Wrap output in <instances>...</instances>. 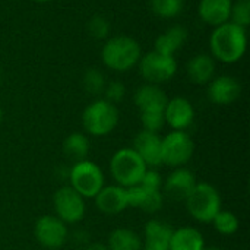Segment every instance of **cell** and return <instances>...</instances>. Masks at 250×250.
Returning <instances> with one entry per match:
<instances>
[{"mask_svg": "<svg viewBox=\"0 0 250 250\" xmlns=\"http://www.w3.org/2000/svg\"><path fill=\"white\" fill-rule=\"evenodd\" d=\"M133 101L139 113H164L168 97L160 85L145 83L136 89Z\"/></svg>", "mask_w": 250, "mask_h": 250, "instance_id": "17", "label": "cell"}, {"mask_svg": "<svg viewBox=\"0 0 250 250\" xmlns=\"http://www.w3.org/2000/svg\"><path fill=\"white\" fill-rule=\"evenodd\" d=\"M54 212L64 224H76L85 218V199L70 186H63L56 190L53 196Z\"/></svg>", "mask_w": 250, "mask_h": 250, "instance_id": "9", "label": "cell"}, {"mask_svg": "<svg viewBox=\"0 0 250 250\" xmlns=\"http://www.w3.org/2000/svg\"><path fill=\"white\" fill-rule=\"evenodd\" d=\"M119 110L116 104L98 98L92 101L82 113V126L85 132L91 136H107L110 135L119 125Z\"/></svg>", "mask_w": 250, "mask_h": 250, "instance_id": "3", "label": "cell"}, {"mask_svg": "<svg viewBox=\"0 0 250 250\" xmlns=\"http://www.w3.org/2000/svg\"><path fill=\"white\" fill-rule=\"evenodd\" d=\"M230 22L248 28L250 23V0H234L231 4Z\"/></svg>", "mask_w": 250, "mask_h": 250, "instance_id": "28", "label": "cell"}, {"mask_svg": "<svg viewBox=\"0 0 250 250\" xmlns=\"http://www.w3.org/2000/svg\"><path fill=\"white\" fill-rule=\"evenodd\" d=\"M173 227L161 220H149L145 224L142 250H170Z\"/></svg>", "mask_w": 250, "mask_h": 250, "instance_id": "18", "label": "cell"}, {"mask_svg": "<svg viewBox=\"0 0 250 250\" xmlns=\"http://www.w3.org/2000/svg\"><path fill=\"white\" fill-rule=\"evenodd\" d=\"M1 120H3V108L0 105V123H1Z\"/></svg>", "mask_w": 250, "mask_h": 250, "instance_id": "36", "label": "cell"}, {"mask_svg": "<svg viewBox=\"0 0 250 250\" xmlns=\"http://www.w3.org/2000/svg\"><path fill=\"white\" fill-rule=\"evenodd\" d=\"M82 250H108V248L103 243H91V245L85 246Z\"/></svg>", "mask_w": 250, "mask_h": 250, "instance_id": "33", "label": "cell"}, {"mask_svg": "<svg viewBox=\"0 0 250 250\" xmlns=\"http://www.w3.org/2000/svg\"><path fill=\"white\" fill-rule=\"evenodd\" d=\"M204 250H223L221 248H218V246H209V248H207L205 246V249Z\"/></svg>", "mask_w": 250, "mask_h": 250, "instance_id": "34", "label": "cell"}, {"mask_svg": "<svg viewBox=\"0 0 250 250\" xmlns=\"http://www.w3.org/2000/svg\"><path fill=\"white\" fill-rule=\"evenodd\" d=\"M59 250H60V249H59Z\"/></svg>", "mask_w": 250, "mask_h": 250, "instance_id": "38", "label": "cell"}, {"mask_svg": "<svg viewBox=\"0 0 250 250\" xmlns=\"http://www.w3.org/2000/svg\"><path fill=\"white\" fill-rule=\"evenodd\" d=\"M195 154V142L186 130H171L161 138L163 164L179 168L186 166Z\"/></svg>", "mask_w": 250, "mask_h": 250, "instance_id": "7", "label": "cell"}, {"mask_svg": "<svg viewBox=\"0 0 250 250\" xmlns=\"http://www.w3.org/2000/svg\"><path fill=\"white\" fill-rule=\"evenodd\" d=\"M1 76H3V73H1V69H0V83H1Z\"/></svg>", "mask_w": 250, "mask_h": 250, "instance_id": "37", "label": "cell"}, {"mask_svg": "<svg viewBox=\"0 0 250 250\" xmlns=\"http://www.w3.org/2000/svg\"><path fill=\"white\" fill-rule=\"evenodd\" d=\"M205 240L199 230L193 227H180L173 230L170 250H204Z\"/></svg>", "mask_w": 250, "mask_h": 250, "instance_id": "22", "label": "cell"}, {"mask_svg": "<svg viewBox=\"0 0 250 250\" xmlns=\"http://www.w3.org/2000/svg\"><path fill=\"white\" fill-rule=\"evenodd\" d=\"M146 166L133 148H122L116 151L110 160V171L116 183L125 189L139 185Z\"/></svg>", "mask_w": 250, "mask_h": 250, "instance_id": "5", "label": "cell"}, {"mask_svg": "<svg viewBox=\"0 0 250 250\" xmlns=\"http://www.w3.org/2000/svg\"><path fill=\"white\" fill-rule=\"evenodd\" d=\"M141 57V44L129 35L108 37L101 48V60L104 66L119 73L132 70L135 66H138Z\"/></svg>", "mask_w": 250, "mask_h": 250, "instance_id": "2", "label": "cell"}, {"mask_svg": "<svg viewBox=\"0 0 250 250\" xmlns=\"http://www.w3.org/2000/svg\"><path fill=\"white\" fill-rule=\"evenodd\" d=\"M164 119L173 130H186L195 120L193 104L185 97H174L164 108Z\"/></svg>", "mask_w": 250, "mask_h": 250, "instance_id": "13", "label": "cell"}, {"mask_svg": "<svg viewBox=\"0 0 250 250\" xmlns=\"http://www.w3.org/2000/svg\"><path fill=\"white\" fill-rule=\"evenodd\" d=\"M185 0H151V7L155 15L164 19L176 18L182 13Z\"/></svg>", "mask_w": 250, "mask_h": 250, "instance_id": "26", "label": "cell"}, {"mask_svg": "<svg viewBox=\"0 0 250 250\" xmlns=\"http://www.w3.org/2000/svg\"><path fill=\"white\" fill-rule=\"evenodd\" d=\"M188 212L199 223L209 224L221 211L220 192L209 183H196L188 199L185 201Z\"/></svg>", "mask_w": 250, "mask_h": 250, "instance_id": "4", "label": "cell"}, {"mask_svg": "<svg viewBox=\"0 0 250 250\" xmlns=\"http://www.w3.org/2000/svg\"><path fill=\"white\" fill-rule=\"evenodd\" d=\"M196 183V177L190 170L179 167L174 168L166 180H163L161 192H164L163 195L168 196L171 201H186Z\"/></svg>", "mask_w": 250, "mask_h": 250, "instance_id": "11", "label": "cell"}, {"mask_svg": "<svg viewBox=\"0 0 250 250\" xmlns=\"http://www.w3.org/2000/svg\"><path fill=\"white\" fill-rule=\"evenodd\" d=\"M32 1H35V3H50V1H53V0H32Z\"/></svg>", "mask_w": 250, "mask_h": 250, "instance_id": "35", "label": "cell"}, {"mask_svg": "<svg viewBox=\"0 0 250 250\" xmlns=\"http://www.w3.org/2000/svg\"><path fill=\"white\" fill-rule=\"evenodd\" d=\"M188 29L182 25H173L155 38L154 50L167 56H174L188 41Z\"/></svg>", "mask_w": 250, "mask_h": 250, "instance_id": "21", "label": "cell"}, {"mask_svg": "<svg viewBox=\"0 0 250 250\" xmlns=\"http://www.w3.org/2000/svg\"><path fill=\"white\" fill-rule=\"evenodd\" d=\"M34 236L35 240L45 249H62L69 237L67 224H64L56 215H42L35 221Z\"/></svg>", "mask_w": 250, "mask_h": 250, "instance_id": "10", "label": "cell"}, {"mask_svg": "<svg viewBox=\"0 0 250 250\" xmlns=\"http://www.w3.org/2000/svg\"><path fill=\"white\" fill-rule=\"evenodd\" d=\"M82 82H83L85 91H88L91 95H100V94H103L104 92V88L107 85L103 72L98 70V69H95V67H91V69H88L85 72Z\"/></svg>", "mask_w": 250, "mask_h": 250, "instance_id": "27", "label": "cell"}, {"mask_svg": "<svg viewBox=\"0 0 250 250\" xmlns=\"http://www.w3.org/2000/svg\"><path fill=\"white\" fill-rule=\"evenodd\" d=\"M139 73L146 83L161 85L171 81L177 73V60L174 56H167L155 50L142 54L139 63Z\"/></svg>", "mask_w": 250, "mask_h": 250, "instance_id": "8", "label": "cell"}, {"mask_svg": "<svg viewBox=\"0 0 250 250\" xmlns=\"http://www.w3.org/2000/svg\"><path fill=\"white\" fill-rule=\"evenodd\" d=\"M188 78L195 85H208L217 73V62L211 54L199 53L193 56L186 66Z\"/></svg>", "mask_w": 250, "mask_h": 250, "instance_id": "19", "label": "cell"}, {"mask_svg": "<svg viewBox=\"0 0 250 250\" xmlns=\"http://www.w3.org/2000/svg\"><path fill=\"white\" fill-rule=\"evenodd\" d=\"M139 117H141L144 130H148V132L158 133L166 125L164 113H139Z\"/></svg>", "mask_w": 250, "mask_h": 250, "instance_id": "30", "label": "cell"}, {"mask_svg": "<svg viewBox=\"0 0 250 250\" xmlns=\"http://www.w3.org/2000/svg\"><path fill=\"white\" fill-rule=\"evenodd\" d=\"M95 201V207L97 209L104 214V215H119L122 214L126 208H129L127 204V193L126 189L119 186V185H113V186H104L98 195L94 198Z\"/></svg>", "mask_w": 250, "mask_h": 250, "instance_id": "15", "label": "cell"}, {"mask_svg": "<svg viewBox=\"0 0 250 250\" xmlns=\"http://www.w3.org/2000/svg\"><path fill=\"white\" fill-rule=\"evenodd\" d=\"M91 149V144H89V138L82 133V132H73L70 133L64 142H63V152L67 158H70L72 161L78 163L82 160H86L88 154Z\"/></svg>", "mask_w": 250, "mask_h": 250, "instance_id": "23", "label": "cell"}, {"mask_svg": "<svg viewBox=\"0 0 250 250\" xmlns=\"http://www.w3.org/2000/svg\"><path fill=\"white\" fill-rule=\"evenodd\" d=\"M133 151L142 158L146 167L155 168L158 166H163L161 136L158 133L142 129L133 139Z\"/></svg>", "mask_w": 250, "mask_h": 250, "instance_id": "14", "label": "cell"}, {"mask_svg": "<svg viewBox=\"0 0 250 250\" xmlns=\"http://www.w3.org/2000/svg\"><path fill=\"white\" fill-rule=\"evenodd\" d=\"M242 95L240 82L231 75L215 76L208 83V98L217 105H230Z\"/></svg>", "mask_w": 250, "mask_h": 250, "instance_id": "12", "label": "cell"}, {"mask_svg": "<svg viewBox=\"0 0 250 250\" xmlns=\"http://www.w3.org/2000/svg\"><path fill=\"white\" fill-rule=\"evenodd\" d=\"M129 208H138L146 214H155L163 208L164 195L161 190L148 189L145 186L136 185L126 189Z\"/></svg>", "mask_w": 250, "mask_h": 250, "instance_id": "16", "label": "cell"}, {"mask_svg": "<svg viewBox=\"0 0 250 250\" xmlns=\"http://www.w3.org/2000/svg\"><path fill=\"white\" fill-rule=\"evenodd\" d=\"M139 185H141V186H145V188H148V189L161 190V188H163V177H161V174H160L157 170L146 168V171L144 173V176H142Z\"/></svg>", "mask_w": 250, "mask_h": 250, "instance_id": "32", "label": "cell"}, {"mask_svg": "<svg viewBox=\"0 0 250 250\" xmlns=\"http://www.w3.org/2000/svg\"><path fill=\"white\" fill-rule=\"evenodd\" d=\"M111 31L110 21L101 15H95L88 21V32L95 40H107Z\"/></svg>", "mask_w": 250, "mask_h": 250, "instance_id": "29", "label": "cell"}, {"mask_svg": "<svg viewBox=\"0 0 250 250\" xmlns=\"http://www.w3.org/2000/svg\"><path fill=\"white\" fill-rule=\"evenodd\" d=\"M214 229L223 236H233L239 231V218L231 211H220L211 223Z\"/></svg>", "mask_w": 250, "mask_h": 250, "instance_id": "25", "label": "cell"}, {"mask_svg": "<svg viewBox=\"0 0 250 250\" xmlns=\"http://www.w3.org/2000/svg\"><path fill=\"white\" fill-rule=\"evenodd\" d=\"M231 4L233 0H199L198 3L199 19L204 23L217 28L230 21Z\"/></svg>", "mask_w": 250, "mask_h": 250, "instance_id": "20", "label": "cell"}, {"mask_svg": "<svg viewBox=\"0 0 250 250\" xmlns=\"http://www.w3.org/2000/svg\"><path fill=\"white\" fill-rule=\"evenodd\" d=\"M108 250H142V239L129 229H116L108 236Z\"/></svg>", "mask_w": 250, "mask_h": 250, "instance_id": "24", "label": "cell"}, {"mask_svg": "<svg viewBox=\"0 0 250 250\" xmlns=\"http://www.w3.org/2000/svg\"><path fill=\"white\" fill-rule=\"evenodd\" d=\"M209 48L215 62L227 64L237 63L248 48L246 29L230 21L214 28L209 37Z\"/></svg>", "mask_w": 250, "mask_h": 250, "instance_id": "1", "label": "cell"}, {"mask_svg": "<svg viewBox=\"0 0 250 250\" xmlns=\"http://www.w3.org/2000/svg\"><path fill=\"white\" fill-rule=\"evenodd\" d=\"M69 186L83 199H94L104 188V173L94 161H78L69 170Z\"/></svg>", "mask_w": 250, "mask_h": 250, "instance_id": "6", "label": "cell"}, {"mask_svg": "<svg viewBox=\"0 0 250 250\" xmlns=\"http://www.w3.org/2000/svg\"><path fill=\"white\" fill-rule=\"evenodd\" d=\"M103 94H104V100H107L113 104H117L119 101L123 100V97L126 94V88L120 81H111L105 85Z\"/></svg>", "mask_w": 250, "mask_h": 250, "instance_id": "31", "label": "cell"}]
</instances>
